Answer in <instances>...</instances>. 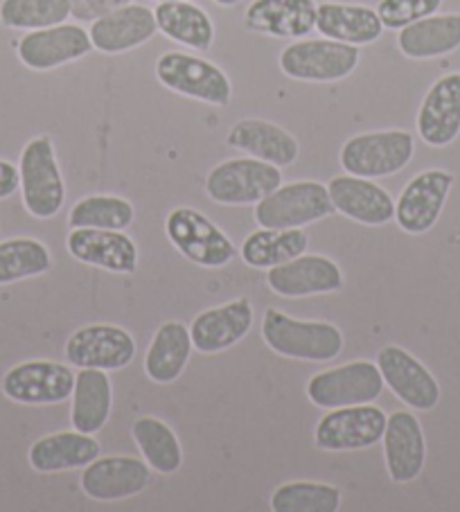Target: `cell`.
<instances>
[{"mask_svg":"<svg viewBox=\"0 0 460 512\" xmlns=\"http://www.w3.org/2000/svg\"><path fill=\"white\" fill-rule=\"evenodd\" d=\"M262 339L271 352L298 361H332L345 346L343 332L327 321H300L276 307L262 319Z\"/></svg>","mask_w":460,"mask_h":512,"instance_id":"cell-1","label":"cell"},{"mask_svg":"<svg viewBox=\"0 0 460 512\" xmlns=\"http://www.w3.org/2000/svg\"><path fill=\"white\" fill-rule=\"evenodd\" d=\"M415 154V140L404 129L368 131L343 143L339 163L345 174L364 179H386L400 174Z\"/></svg>","mask_w":460,"mask_h":512,"instance_id":"cell-2","label":"cell"},{"mask_svg":"<svg viewBox=\"0 0 460 512\" xmlns=\"http://www.w3.org/2000/svg\"><path fill=\"white\" fill-rule=\"evenodd\" d=\"M165 235L185 260L201 269H224L237 249L221 228L194 208H174L165 217Z\"/></svg>","mask_w":460,"mask_h":512,"instance_id":"cell-3","label":"cell"},{"mask_svg":"<svg viewBox=\"0 0 460 512\" xmlns=\"http://www.w3.org/2000/svg\"><path fill=\"white\" fill-rule=\"evenodd\" d=\"M21 197L32 217L52 219L66 201V183L57 163L55 145L48 136L32 138L23 147L21 161Z\"/></svg>","mask_w":460,"mask_h":512,"instance_id":"cell-4","label":"cell"},{"mask_svg":"<svg viewBox=\"0 0 460 512\" xmlns=\"http://www.w3.org/2000/svg\"><path fill=\"white\" fill-rule=\"evenodd\" d=\"M357 46L334 39H298L280 52V70L289 79L312 84H332L350 77L359 66Z\"/></svg>","mask_w":460,"mask_h":512,"instance_id":"cell-5","label":"cell"},{"mask_svg":"<svg viewBox=\"0 0 460 512\" xmlns=\"http://www.w3.org/2000/svg\"><path fill=\"white\" fill-rule=\"evenodd\" d=\"M327 185L318 181L282 183L255 203V224L260 228H305L334 215Z\"/></svg>","mask_w":460,"mask_h":512,"instance_id":"cell-6","label":"cell"},{"mask_svg":"<svg viewBox=\"0 0 460 512\" xmlns=\"http://www.w3.org/2000/svg\"><path fill=\"white\" fill-rule=\"evenodd\" d=\"M282 185V167L260 158H230L206 176V194L219 206H255Z\"/></svg>","mask_w":460,"mask_h":512,"instance_id":"cell-7","label":"cell"},{"mask_svg":"<svg viewBox=\"0 0 460 512\" xmlns=\"http://www.w3.org/2000/svg\"><path fill=\"white\" fill-rule=\"evenodd\" d=\"M156 79L167 91L212 107H226L233 100V84L224 70L188 52H165L158 57Z\"/></svg>","mask_w":460,"mask_h":512,"instance_id":"cell-8","label":"cell"},{"mask_svg":"<svg viewBox=\"0 0 460 512\" xmlns=\"http://www.w3.org/2000/svg\"><path fill=\"white\" fill-rule=\"evenodd\" d=\"M307 400L318 409H341V406L370 404L384 393V377L375 361H350V364L321 370L309 377Z\"/></svg>","mask_w":460,"mask_h":512,"instance_id":"cell-9","label":"cell"},{"mask_svg":"<svg viewBox=\"0 0 460 512\" xmlns=\"http://www.w3.org/2000/svg\"><path fill=\"white\" fill-rule=\"evenodd\" d=\"M388 416L373 402L330 409L318 420L314 443L323 452H357L384 438Z\"/></svg>","mask_w":460,"mask_h":512,"instance_id":"cell-10","label":"cell"},{"mask_svg":"<svg viewBox=\"0 0 460 512\" xmlns=\"http://www.w3.org/2000/svg\"><path fill=\"white\" fill-rule=\"evenodd\" d=\"M64 352L70 366L113 373L134 361L136 339L120 325L91 323L70 334Z\"/></svg>","mask_w":460,"mask_h":512,"instance_id":"cell-11","label":"cell"},{"mask_svg":"<svg viewBox=\"0 0 460 512\" xmlns=\"http://www.w3.org/2000/svg\"><path fill=\"white\" fill-rule=\"evenodd\" d=\"M0 388L16 404L46 406L61 404L73 395L75 373L59 361L34 359L12 366L3 375Z\"/></svg>","mask_w":460,"mask_h":512,"instance_id":"cell-12","label":"cell"},{"mask_svg":"<svg viewBox=\"0 0 460 512\" xmlns=\"http://www.w3.org/2000/svg\"><path fill=\"white\" fill-rule=\"evenodd\" d=\"M454 181V174L445 170L415 174L395 201V224L400 231L409 235L429 233L445 210Z\"/></svg>","mask_w":460,"mask_h":512,"instance_id":"cell-13","label":"cell"},{"mask_svg":"<svg viewBox=\"0 0 460 512\" xmlns=\"http://www.w3.org/2000/svg\"><path fill=\"white\" fill-rule=\"evenodd\" d=\"M152 467L136 456H97L82 472V492L97 503L138 497L152 483Z\"/></svg>","mask_w":460,"mask_h":512,"instance_id":"cell-14","label":"cell"},{"mask_svg":"<svg viewBox=\"0 0 460 512\" xmlns=\"http://www.w3.org/2000/svg\"><path fill=\"white\" fill-rule=\"evenodd\" d=\"M377 368L384 386L413 411H433L440 402V384L431 370L400 346H384L377 352Z\"/></svg>","mask_w":460,"mask_h":512,"instance_id":"cell-15","label":"cell"},{"mask_svg":"<svg viewBox=\"0 0 460 512\" xmlns=\"http://www.w3.org/2000/svg\"><path fill=\"white\" fill-rule=\"evenodd\" d=\"M93 50L91 37L75 23H59L52 28L32 30L16 46L21 64L37 73L55 70L84 59Z\"/></svg>","mask_w":460,"mask_h":512,"instance_id":"cell-16","label":"cell"},{"mask_svg":"<svg viewBox=\"0 0 460 512\" xmlns=\"http://www.w3.org/2000/svg\"><path fill=\"white\" fill-rule=\"evenodd\" d=\"M267 285L282 298H307L336 294L343 289V271L325 255H298L278 267L267 269Z\"/></svg>","mask_w":460,"mask_h":512,"instance_id":"cell-17","label":"cell"},{"mask_svg":"<svg viewBox=\"0 0 460 512\" xmlns=\"http://www.w3.org/2000/svg\"><path fill=\"white\" fill-rule=\"evenodd\" d=\"M253 305L246 296L228 300L194 316L190 325L192 346L201 355H217L240 343L253 328Z\"/></svg>","mask_w":460,"mask_h":512,"instance_id":"cell-18","label":"cell"},{"mask_svg":"<svg viewBox=\"0 0 460 512\" xmlns=\"http://www.w3.org/2000/svg\"><path fill=\"white\" fill-rule=\"evenodd\" d=\"M66 249L77 262L88 267L129 276L138 269V246L125 231L104 228H73L68 233Z\"/></svg>","mask_w":460,"mask_h":512,"instance_id":"cell-19","label":"cell"},{"mask_svg":"<svg viewBox=\"0 0 460 512\" xmlns=\"http://www.w3.org/2000/svg\"><path fill=\"white\" fill-rule=\"evenodd\" d=\"M386 472L397 485L413 483L427 465V438L411 411H395L384 429Z\"/></svg>","mask_w":460,"mask_h":512,"instance_id":"cell-20","label":"cell"},{"mask_svg":"<svg viewBox=\"0 0 460 512\" xmlns=\"http://www.w3.org/2000/svg\"><path fill=\"white\" fill-rule=\"evenodd\" d=\"M336 213L361 226H386L395 219V201L382 185L364 176H334L327 183Z\"/></svg>","mask_w":460,"mask_h":512,"instance_id":"cell-21","label":"cell"},{"mask_svg":"<svg viewBox=\"0 0 460 512\" xmlns=\"http://www.w3.org/2000/svg\"><path fill=\"white\" fill-rule=\"evenodd\" d=\"M156 32L158 25L154 10L129 3L93 21L88 37H91L93 50L104 52V55H122V52L145 46L147 41L154 39Z\"/></svg>","mask_w":460,"mask_h":512,"instance_id":"cell-22","label":"cell"},{"mask_svg":"<svg viewBox=\"0 0 460 512\" xmlns=\"http://www.w3.org/2000/svg\"><path fill=\"white\" fill-rule=\"evenodd\" d=\"M415 127L429 147H447L460 136V73L440 77L429 88Z\"/></svg>","mask_w":460,"mask_h":512,"instance_id":"cell-23","label":"cell"},{"mask_svg":"<svg viewBox=\"0 0 460 512\" xmlns=\"http://www.w3.org/2000/svg\"><path fill=\"white\" fill-rule=\"evenodd\" d=\"M316 0H253L246 7L249 32L273 39H303L316 30Z\"/></svg>","mask_w":460,"mask_h":512,"instance_id":"cell-24","label":"cell"},{"mask_svg":"<svg viewBox=\"0 0 460 512\" xmlns=\"http://www.w3.org/2000/svg\"><path fill=\"white\" fill-rule=\"evenodd\" d=\"M228 147L244 152L246 156L260 158L278 167H289L298 161V140L276 122L260 118H244L230 127L226 136Z\"/></svg>","mask_w":460,"mask_h":512,"instance_id":"cell-25","label":"cell"},{"mask_svg":"<svg viewBox=\"0 0 460 512\" xmlns=\"http://www.w3.org/2000/svg\"><path fill=\"white\" fill-rule=\"evenodd\" d=\"M102 454V447L93 434L84 431H57L32 443L28 452V463L34 472L57 474L68 470H79L93 463Z\"/></svg>","mask_w":460,"mask_h":512,"instance_id":"cell-26","label":"cell"},{"mask_svg":"<svg viewBox=\"0 0 460 512\" xmlns=\"http://www.w3.org/2000/svg\"><path fill=\"white\" fill-rule=\"evenodd\" d=\"M316 30L325 39H334L359 48L382 39L384 23L373 7L321 3L316 12Z\"/></svg>","mask_w":460,"mask_h":512,"instance_id":"cell-27","label":"cell"},{"mask_svg":"<svg viewBox=\"0 0 460 512\" xmlns=\"http://www.w3.org/2000/svg\"><path fill=\"white\" fill-rule=\"evenodd\" d=\"M113 409V386L106 370L79 368L70 395V425L84 434L104 429Z\"/></svg>","mask_w":460,"mask_h":512,"instance_id":"cell-28","label":"cell"},{"mask_svg":"<svg viewBox=\"0 0 460 512\" xmlns=\"http://www.w3.org/2000/svg\"><path fill=\"white\" fill-rule=\"evenodd\" d=\"M190 328L181 321H165L154 332L145 355V375L156 384H172L179 379L192 357Z\"/></svg>","mask_w":460,"mask_h":512,"instance_id":"cell-29","label":"cell"},{"mask_svg":"<svg viewBox=\"0 0 460 512\" xmlns=\"http://www.w3.org/2000/svg\"><path fill=\"white\" fill-rule=\"evenodd\" d=\"M397 48L409 59H436L460 48V14H433L397 34Z\"/></svg>","mask_w":460,"mask_h":512,"instance_id":"cell-30","label":"cell"},{"mask_svg":"<svg viewBox=\"0 0 460 512\" xmlns=\"http://www.w3.org/2000/svg\"><path fill=\"white\" fill-rule=\"evenodd\" d=\"M154 16L158 32L185 48L206 52L215 43V23L203 7L190 3V0L158 3Z\"/></svg>","mask_w":460,"mask_h":512,"instance_id":"cell-31","label":"cell"},{"mask_svg":"<svg viewBox=\"0 0 460 512\" xmlns=\"http://www.w3.org/2000/svg\"><path fill=\"white\" fill-rule=\"evenodd\" d=\"M307 249L309 237L303 228H260L242 242L240 255L251 269L267 271L298 258Z\"/></svg>","mask_w":460,"mask_h":512,"instance_id":"cell-32","label":"cell"},{"mask_svg":"<svg viewBox=\"0 0 460 512\" xmlns=\"http://www.w3.org/2000/svg\"><path fill=\"white\" fill-rule=\"evenodd\" d=\"M131 438L145 463L158 474H176L183 465V447L176 431L156 416H140L131 425Z\"/></svg>","mask_w":460,"mask_h":512,"instance_id":"cell-33","label":"cell"},{"mask_svg":"<svg viewBox=\"0 0 460 512\" xmlns=\"http://www.w3.org/2000/svg\"><path fill=\"white\" fill-rule=\"evenodd\" d=\"M136 219L134 203L115 194H91L79 199L68 213L70 228H104L125 231Z\"/></svg>","mask_w":460,"mask_h":512,"instance_id":"cell-34","label":"cell"},{"mask_svg":"<svg viewBox=\"0 0 460 512\" xmlns=\"http://www.w3.org/2000/svg\"><path fill=\"white\" fill-rule=\"evenodd\" d=\"M50 267V249L34 237H14L0 242V287L43 276Z\"/></svg>","mask_w":460,"mask_h":512,"instance_id":"cell-35","label":"cell"},{"mask_svg":"<svg viewBox=\"0 0 460 512\" xmlns=\"http://www.w3.org/2000/svg\"><path fill=\"white\" fill-rule=\"evenodd\" d=\"M343 494L332 483L289 481L271 494L273 512H339Z\"/></svg>","mask_w":460,"mask_h":512,"instance_id":"cell-36","label":"cell"},{"mask_svg":"<svg viewBox=\"0 0 460 512\" xmlns=\"http://www.w3.org/2000/svg\"><path fill=\"white\" fill-rule=\"evenodd\" d=\"M70 0H3L0 23L10 30H43L66 23Z\"/></svg>","mask_w":460,"mask_h":512,"instance_id":"cell-37","label":"cell"},{"mask_svg":"<svg viewBox=\"0 0 460 512\" xmlns=\"http://www.w3.org/2000/svg\"><path fill=\"white\" fill-rule=\"evenodd\" d=\"M442 0H379L377 14L384 30H402L427 16L438 14Z\"/></svg>","mask_w":460,"mask_h":512,"instance_id":"cell-38","label":"cell"},{"mask_svg":"<svg viewBox=\"0 0 460 512\" xmlns=\"http://www.w3.org/2000/svg\"><path fill=\"white\" fill-rule=\"evenodd\" d=\"M129 3L131 0H70V16L77 21L93 23Z\"/></svg>","mask_w":460,"mask_h":512,"instance_id":"cell-39","label":"cell"},{"mask_svg":"<svg viewBox=\"0 0 460 512\" xmlns=\"http://www.w3.org/2000/svg\"><path fill=\"white\" fill-rule=\"evenodd\" d=\"M21 188V172L14 163L0 158V199L12 197Z\"/></svg>","mask_w":460,"mask_h":512,"instance_id":"cell-40","label":"cell"},{"mask_svg":"<svg viewBox=\"0 0 460 512\" xmlns=\"http://www.w3.org/2000/svg\"><path fill=\"white\" fill-rule=\"evenodd\" d=\"M215 3H217L219 7H235V5H240L242 0H215Z\"/></svg>","mask_w":460,"mask_h":512,"instance_id":"cell-41","label":"cell"},{"mask_svg":"<svg viewBox=\"0 0 460 512\" xmlns=\"http://www.w3.org/2000/svg\"><path fill=\"white\" fill-rule=\"evenodd\" d=\"M156 3H172V0H156Z\"/></svg>","mask_w":460,"mask_h":512,"instance_id":"cell-42","label":"cell"}]
</instances>
